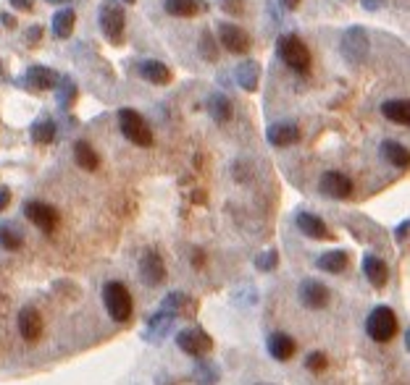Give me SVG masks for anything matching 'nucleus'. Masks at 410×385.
Segmentation results:
<instances>
[{"label": "nucleus", "instance_id": "nucleus-1", "mask_svg": "<svg viewBox=\"0 0 410 385\" xmlns=\"http://www.w3.org/2000/svg\"><path fill=\"white\" fill-rule=\"evenodd\" d=\"M103 304L114 323H126L131 317V294L122 281H108L103 286Z\"/></svg>", "mask_w": 410, "mask_h": 385}, {"label": "nucleus", "instance_id": "nucleus-2", "mask_svg": "<svg viewBox=\"0 0 410 385\" xmlns=\"http://www.w3.org/2000/svg\"><path fill=\"white\" fill-rule=\"evenodd\" d=\"M400 330L397 315L389 307H374L371 315L366 317V333L376 343H389Z\"/></svg>", "mask_w": 410, "mask_h": 385}, {"label": "nucleus", "instance_id": "nucleus-3", "mask_svg": "<svg viewBox=\"0 0 410 385\" xmlns=\"http://www.w3.org/2000/svg\"><path fill=\"white\" fill-rule=\"evenodd\" d=\"M276 52H279V58L287 63L289 69L297 71V74H308L311 71V50H308V45L300 37L295 35L279 37Z\"/></svg>", "mask_w": 410, "mask_h": 385}, {"label": "nucleus", "instance_id": "nucleus-4", "mask_svg": "<svg viewBox=\"0 0 410 385\" xmlns=\"http://www.w3.org/2000/svg\"><path fill=\"white\" fill-rule=\"evenodd\" d=\"M340 50L345 55L347 63L352 66H360V63H366L368 52H371V40H368V32L363 26H350L347 32L342 35L340 40Z\"/></svg>", "mask_w": 410, "mask_h": 385}, {"label": "nucleus", "instance_id": "nucleus-5", "mask_svg": "<svg viewBox=\"0 0 410 385\" xmlns=\"http://www.w3.org/2000/svg\"><path fill=\"white\" fill-rule=\"evenodd\" d=\"M124 26H126V16L119 0H103L100 6V29H103L105 40L111 45L124 43Z\"/></svg>", "mask_w": 410, "mask_h": 385}, {"label": "nucleus", "instance_id": "nucleus-6", "mask_svg": "<svg viewBox=\"0 0 410 385\" xmlns=\"http://www.w3.org/2000/svg\"><path fill=\"white\" fill-rule=\"evenodd\" d=\"M119 126H122V134L129 139L131 145L137 147L153 145V131H150V126L145 123V118H142L137 111L122 108V111H119Z\"/></svg>", "mask_w": 410, "mask_h": 385}, {"label": "nucleus", "instance_id": "nucleus-7", "mask_svg": "<svg viewBox=\"0 0 410 385\" xmlns=\"http://www.w3.org/2000/svg\"><path fill=\"white\" fill-rule=\"evenodd\" d=\"M176 346L187 354V357H195V359H203L205 354H210L213 349V338H210L203 328L198 325H190L176 333Z\"/></svg>", "mask_w": 410, "mask_h": 385}, {"label": "nucleus", "instance_id": "nucleus-8", "mask_svg": "<svg viewBox=\"0 0 410 385\" xmlns=\"http://www.w3.org/2000/svg\"><path fill=\"white\" fill-rule=\"evenodd\" d=\"M24 218L29 223H35L43 233H53L58 228V210L53 205H48V202H40V199H29L26 202Z\"/></svg>", "mask_w": 410, "mask_h": 385}, {"label": "nucleus", "instance_id": "nucleus-9", "mask_svg": "<svg viewBox=\"0 0 410 385\" xmlns=\"http://www.w3.org/2000/svg\"><path fill=\"white\" fill-rule=\"evenodd\" d=\"M218 43H221V48H227L229 52H234V55H244V52L250 50L253 40H250V35L244 32L242 26L224 21V24H218Z\"/></svg>", "mask_w": 410, "mask_h": 385}, {"label": "nucleus", "instance_id": "nucleus-10", "mask_svg": "<svg viewBox=\"0 0 410 385\" xmlns=\"http://www.w3.org/2000/svg\"><path fill=\"white\" fill-rule=\"evenodd\" d=\"M300 301H303V307L308 309H323L332 299V291H329V286L321 281H315V278H308V281L300 283V291H297Z\"/></svg>", "mask_w": 410, "mask_h": 385}, {"label": "nucleus", "instance_id": "nucleus-11", "mask_svg": "<svg viewBox=\"0 0 410 385\" xmlns=\"http://www.w3.org/2000/svg\"><path fill=\"white\" fill-rule=\"evenodd\" d=\"M318 191H321L323 197L347 199L350 194H352V179L340 171H329L323 173L321 181H318Z\"/></svg>", "mask_w": 410, "mask_h": 385}, {"label": "nucleus", "instance_id": "nucleus-12", "mask_svg": "<svg viewBox=\"0 0 410 385\" xmlns=\"http://www.w3.org/2000/svg\"><path fill=\"white\" fill-rule=\"evenodd\" d=\"M140 275L150 289L161 286V283L166 281V262H163V257L158 255V252H153V249L145 252L140 260Z\"/></svg>", "mask_w": 410, "mask_h": 385}, {"label": "nucleus", "instance_id": "nucleus-13", "mask_svg": "<svg viewBox=\"0 0 410 385\" xmlns=\"http://www.w3.org/2000/svg\"><path fill=\"white\" fill-rule=\"evenodd\" d=\"M18 333H21V338L29 343L40 341V335H43V315L37 312V307H24L21 312H18Z\"/></svg>", "mask_w": 410, "mask_h": 385}, {"label": "nucleus", "instance_id": "nucleus-14", "mask_svg": "<svg viewBox=\"0 0 410 385\" xmlns=\"http://www.w3.org/2000/svg\"><path fill=\"white\" fill-rule=\"evenodd\" d=\"M176 317L171 315V312H166V309H158L156 315L148 320V328H145V333H142V338L150 343H158L163 341L168 335V330H171V325H174Z\"/></svg>", "mask_w": 410, "mask_h": 385}, {"label": "nucleus", "instance_id": "nucleus-15", "mask_svg": "<svg viewBox=\"0 0 410 385\" xmlns=\"http://www.w3.org/2000/svg\"><path fill=\"white\" fill-rule=\"evenodd\" d=\"M297 228H300V233L308 236V239H332V231H329L326 221H321L315 213L297 215Z\"/></svg>", "mask_w": 410, "mask_h": 385}, {"label": "nucleus", "instance_id": "nucleus-16", "mask_svg": "<svg viewBox=\"0 0 410 385\" xmlns=\"http://www.w3.org/2000/svg\"><path fill=\"white\" fill-rule=\"evenodd\" d=\"M266 137H269V142L274 147H289V145H297V142H300V128H297V123L281 121V123L269 126Z\"/></svg>", "mask_w": 410, "mask_h": 385}, {"label": "nucleus", "instance_id": "nucleus-17", "mask_svg": "<svg viewBox=\"0 0 410 385\" xmlns=\"http://www.w3.org/2000/svg\"><path fill=\"white\" fill-rule=\"evenodd\" d=\"M58 74L53 69H48V66H32V69L26 71L24 77V84L29 87V89H37V92H43V89H55V84H58Z\"/></svg>", "mask_w": 410, "mask_h": 385}, {"label": "nucleus", "instance_id": "nucleus-18", "mask_svg": "<svg viewBox=\"0 0 410 385\" xmlns=\"http://www.w3.org/2000/svg\"><path fill=\"white\" fill-rule=\"evenodd\" d=\"M363 275L368 278V283H374L376 289H384L387 281H389V267L382 257L376 255H366L363 260Z\"/></svg>", "mask_w": 410, "mask_h": 385}, {"label": "nucleus", "instance_id": "nucleus-19", "mask_svg": "<svg viewBox=\"0 0 410 385\" xmlns=\"http://www.w3.org/2000/svg\"><path fill=\"white\" fill-rule=\"evenodd\" d=\"M295 338L287 333H271L269 335V354L274 357L276 362H289L295 357Z\"/></svg>", "mask_w": 410, "mask_h": 385}, {"label": "nucleus", "instance_id": "nucleus-20", "mask_svg": "<svg viewBox=\"0 0 410 385\" xmlns=\"http://www.w3.org/2000/svg\"><path fill=\"white\" fill-rule=\"evenodd\" d=\"M200 11H208L205 0H166V13L176 18H193Z\"/></svg>", "mask_w": 410, "mask_h": 385}, {"label": "nucleus", "instance_id": "nucleus-21", "mask_svg": "<svg viewBox=\"0 0 410 385\" xmlns=\"http://www.w3.org/2000/svg\"><path fill=\"white\" fill-rule=\"evenodd\" d=\"M137 71H140V77L145 79V82H150V84H168L171 82V71H168V66H163L161 60H142L140 66H137Z\"/></svg>", "mask_w": 410, "mask_h": 385}, {"label": "nucleus", "instance_id": "nucleus-22", "mask_svg": "<svg viewBox=\"0 0 410 385\" xmlns=\"http://www.w3.org/2000/svg\"><path fill=\"white\" fill-rule=\"evenodd\" d=\"M74 160H77V165L82 168V171H97L100 168V155L92 150V145L90 142H85V139H79V142H74Z\"/></svg>", "mask_w": 410, "mask_h": 385}, {"label": "nucleus", "instance_id": "nucleus-23", "mask_svg": "<svg viewBox=\"0 0 410 385\" xmlns=\"http://www.w3.org/2000/svg\"><path fill=\"white\" fill-rule=\"evenodd\" d=\"M347 262H350V257L347 252H342V249H332V252H323L321 257H318V270H323V273H345L347 270Z\"/></svg>", "mask_w": 410, "mask_h": 385}, {"label": "nucleus", "instance_id": "nucleus-24", "mask_svg": "<svg viewBox=\"0 0 410 385\" xmlns=\"http://www.w3.org/2000/svg\"><path fill=\"white\" fill-rule=\"evenodd\" d=\"M258 82H261V66L255 60H242L237 66V84L242 87V89H247V92H255Z\"/></svg>", "mask_w": 410, "mask_h": 385}, {"label": "nucleus", "instance_id": "nucleus-25", "mask_svg": "<svg viewBox=\"0 0 410 385\" xmlns=\"http://www.w3.org/2000/svg\"><path fill=\"white\" fill-rule=\"evenodd\" d=\"M382 157H384L389 165H394V168H408V163H410L408 147L400 145V142H394V139H387L384 145H382Z\"/></svg>", "mask_w": 410, "mask_h": 385}, {"label": "nucleus", "instance_id": "nucleus-26", "mask_svg": "<svg viewBox=\"0 0 410 385\" xmlns=\"http://www.w3.org/2000/svg\"><path fill=\"white\" fill-rule=\"evenodd\" d=\"M382 116L387 121H392L397 126H408L410 123V103L408 100H387L382 105Z\"/></svg>", "mask_w": 410, "mask_h": 385}, {"label": "nucleus", "instance_id": "nucleus-27", "mask_svg": "<svg viewBox=\"0 0 410 385\" xmlns=\"http://www.w3.org/2000/svg\"><path fill=\"white\" fill-rule=\"evenodd\" d=\"M74 24H77L74 9L55 11V16H53V35L58 37V40H66V37H71V32H74Z\"/></svg>", "mask_w": 410, "mask_h": 385}, {"label": "nucleus", "instance_id": "nucleus-28", "mask_svg": "<svg viewBox=\"0 0 410 385\" xmlns=\"http://www.w3.org/2000/svg\"><path fill=\"white\" fill-rule=\"evenodd\" d=\"M205 108H208V113L213 116V121H218V123L232 118V100H229L227 94H221V92L210 94Z\"/></svg>", "mask_w": 410, "mask_h": 385}, {"label": "nucleus", "instance_id": "nucleus-29", "mask_svg": "<svg viewBox=\"0 0 410 385\" xmlns=\"http://www.w3.org/2000/svg\"><path fill=\"white\" fill-rule=\"evenodd\" d=\"M193 380L198 385H216L218 380H221V372H218V367L213 364V362H198L193 369Z\"/></svg>", "mask_w": 410, "mask_h": 385}, {"label": "nucleus", "instance_id": "nucleus-30", "mask_svg": "<svg viewBox=\"0 0 410 385\" xmlns=\"http://www.w3.org/2000/svg\"><path fill=\"white\" fill-rule=\"evenodd\" d=\"M77 84L71 82L69 77H61L58 79V84H55V100L61 108H71V105L77 103Z\"/></svg>", "mask_w": 410, "mask_h": 385}, {"label": "nucleus", "instance_id": "nucleus-31", "mask_svg": "<svg viewBox=\"0 0 410 385\" xmlns=\"http://www.w3.org/2000/svg\"><path fill=\"white\" fill-rule=\"evenodd\" d=\"M21 244H24V236H21L16 225L0 223V247L9 249V252H16V249H21Z\"/></svg>", "mask_w": 410, "mask_h": 385}, {"label": "nucleus", "instance_id": "nucleus-32", "mask_svg": "<svg viewBox=\"0 0 410 385\" xmlns=\"http://www.w3.org/2000/svg\"><path fill=\"white\" fill-rule=\"evenodd\" d=\"M53 137H55V123H53L50 118H43L32 123V139H35V142L48 145V142H53Z\"/></svg>", "mask_w": 410, "mask_h": 385}, {"label": "nucleus", "instance_id": "nucleus-33", "mask_svg": "<svg viewBox=\"0 0 410 385\" xmlns=\"http://www.w3.org/2000/svg\"><path fill=\"white\" fill-rule=\"evenodd\" d=\"M184 304H190V296L182 291H174V294H168L166 299L161 301V309H166V312H171L174 317H179L184 312Z\"/></svg>", "mask_w": 410, "mask_h": 385}, {"label": "nucleus", "instance_id": "nucleus-34", "mask_svg": "<svg viewBox=\"0 0 410 385\" xmlns=\"http://www.w3.org/2000/svg\"><path fill=\"white\" fill-rule=\"evenodd\" d=\"M198 48H200V55L205 60H218V43L216 37L210 35L208 29L200 35V40H198Z\"/></svg>", "mask_w": 410, "mask_h": 385}, {"label": "nucleus", "instance_id": "nucleus-35", "mask_svg": "<svg viewBox=\"0 0 410 385\" xmlns=\"http://www.w3.org/2000/svg\"><path fill=\"white\" fill-rule=\"evenodd\" d=\"M276 265H279V255H276V249L261 252V255L255 257V267H258L261 273H271V270H276Z\"/></svg>", "mask_w": 410, "mask_h": 385}, {"label": "nucleus", "instance_id": "nucleus-36", "mask_svg": "<svg viewBox=\"0 0 410 385\" xmlns=\"http://www.w3.org/2000/svg\"><path fill=\"white\" fill-rule=\"evenodd\" d=\"M306 367L311 369V372H323V369L329 367V359H326V354H321V351H311L306 357Z\"/></svg>", "mask_w": 410, "mask_h": 385}, {"label": "nucleus", "instance_id": "nucleus-37", "mask_svg": "<svg viewBox=\"0 0 410 385\" xmlns=\"http://www.w3.org/2000/svg\"><path fill=\"white\" fill-rule=\"evenodd\" d=\"M221 6H224V11L232 13V16H242L244 13V0H221Z\"/></svg>", "mask_w": 410, "mask_h": 385}, {"label": "nucleus", "instance_id": "nucleus-38", "mask_svg": "<svg viewBox=\"0 0 410 385\" xmlns=\"http://www.w3.org/2000/svg\"><path fill=\"white\" fill-rule=\"evenodd\" d=\"M394 236H397V241H405L408 239V221H402L397 228H394Z\"/></svg>", "mask_w": 410, "mask_h": 385}, {"label": "nucleus", "instance_id": "nucleus-39", "mask_svg": "<svg viewBox=\"0 0 410 385\" xmlns=\"http://www.w3.org/2000/svg\"><path fill=\"white\" fill-rule=\"evenodd\" d=\"M40 37H43V29H40V26H32V29H29V37H26V43L35 45V43H40Z\"/></svg>", "mask_w": 410, "mask_h": 385}, {"label": "nucleus", "instance_id": "nucleus-40", "mask_svg": "<svg viewBox=\"0 0 410 385\" xmlns=\"http://www.w3.org/2000/svg\"><path fill=\"white\" fill-rule=\"evenodd\" d=\"M9 3L18 11H32V0H9Z\"/></svg>", "mask_w": 410, "mask_h": 385}, {"label": "nucleus", "instance_id": "nucleus-41", "mask_svg": "<svg viewBox=\"0 0 410 385\" xmlns=\"http://www.w3.org/2000/svg\"><path fill=\"white\" fill-rule=\"evenodd\" d=\"M11 202V191L9 189H0V210H6Z\"/></svg>", "mask_w": 410, "mask_h": 385}, {"label": "nucleus", "instance_id": "nucleus-42", "mask_svg": "<svg viewBox=\"0 0 410 385\" xmlns=\"http://www.w3.org/2000/svg\"><path fill=\"white\" fill-rule=\"evenodd\" d=\"M360 3H363V9L376 11V9H379V6H382V3H384V0H360Z\"/></svg>", "mask_w": 410, "mask_h": 385}, {"label": "nucleus", "instance_id": "nucleus-43", "mask_svg": "<svg viewBox=\"0 0 410 385\" xmlns=\"http://www.w3.org/2000/svg\"><path fill=\"white\" fill-rule=\"evenodd\" d=\"M279 3H281V9H287V11H292L300 6V0H279Z\"/></svg>", "mask_w": 410, "mask_h": 385}, {"label": "nucleus", "instance_id": "nucleus-44", "mask_svg": "<svg viewBox=\"0 0 410 385\" xmlns=\"http://www.w3.org/2000/svg\"><path fill=\"white\" fill-rule=\"evenodd\" d=\"M193 260H195V267H200V265H203V252H198V249H195V257H193Z\"/></svg>", "mask_w": 410, "mask_h": 385}, {"label": "nucleus", "instance_id": "nucleus-45", "mask_svg": "<svg viewBox=\"0 0 410 385\" xmlns=\"http://www.w3.org/2000/svg\"><path fill=\"white\" fill-rule=\"evenodd\" d=\"M119 3H126V6H131V3H134V0H119Z\"/></svg>", "mask_w": 410, "mask_h": 385}, {"label": "nucleus", "instance_id": "nucleus-46", "mask_svg": "<svg viewBox=\"0 0 410 385\" xmlns=\"http://www.w3.org/2000/svg\"><path fill=\"white\" fill-rule=\"evenodd\" d=\"M50 3H61V0H50Z\"/></svg>", "mask_w": 410, "mask_h": 385}, {"label": "nucleus", "instance_id": "nucleus-47", "mask_svg": "<svg viewBox=\"0 0 410 385\" xmlns=\"http://www.w3.org/2000/svg\"><path fill=\"white\" fill-rule=\"evenodd\" d=\"M258 385H263V383H258Z\"/></svg>", "mask_w": 410, "mask_h": 385}]
</instances>
